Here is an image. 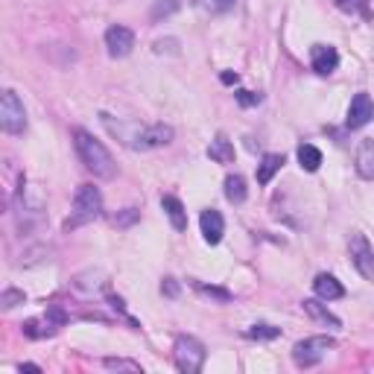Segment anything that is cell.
Wrapping results in <instances>:
<instances>
[{
  "instance_id": "cell-1",
  "label": "cell",
  "mask_w": 374,
  "mask_h": 374,
  "mask_svg": "<svg viewBox=\"0 0 374 374\" xmlns=\"http://www.w3.org/2000/svg\"><path fill=\"white\" fill-rule=\"evenodd\" d=\"M103 117V126L123 143L135 152H149V149H161L167 143H173L176 132L167 123H152V126H138V123H120L111 114H100Z\"/></svg>"
},
{
  "instance_id": "cell-2",
  "label": "cell",
  "mask_w": 374,
  "mask_h": 374,
  "mask_svg": "<svg viewBox=\"0 0 374 374\" xmlns=\"http://www.w3.org/2000/svg\"><path fill=\"white\" fill-rule=\"evenodd\" d=\"M74 149L79 155V161L88 173L97 178H114L117 176V161L114 155L106 149L103 141H97L88 129H74Z\"/></svg>"
},
{
  "instance_id": "cell-3",
  "label": "cell",
  "mask_w": 374,
  "mask_h": 374,
  "mask_svg": "<svg viewBox=\"0 0 374 374\" xmlns=\"http://www.w3.org/2000/svg\"><path fill=\"white\" fill-rule=\"evenodd\" d=\"M100 216H103V193H100V187L79 184L76 187V196H74V213H71V220L65 223V231L88 226L94 220H100Z\"/></svg>"
},
{
  "instance_id": "cell-4",
  "label": "cell",
  "mask_w": 374,
  "mask_h": 374,
  "mask_svg": "<svg viewBox=\"0 0 374 374\" xmlns=\"http://www.w3.org/2000/svg\"><path fill=\"white\" fill-rule=\"evenodd\" d=\"M205 357H208V351H205V345L196 336H187V333L176 336L173 360H176V368L181 374H199L202 365H205Z\"/></svg>"
},
{
  "instance_id": "cell-5",
  "label": "cell",
  "mask_w": 374,
  "mask_h": 374,
  "mask_svg": "<svg viewBox=\"0 0 374 374\" xmlns=\"http://www.w3.org/2000/svg\"><path fill=\"white\" fill-rule=\"evenodd\" d=\"M0 126H4L6 135H24L26 132V108L12 88H6L0 94Z\"/></svg>"
},
{
  "instance_id": "cell-6",
  "label": "cell",
  "mask_w": 374,
  "mask_h": 374,
  "mask_svg": "<svg viewBox=\"0 0 374 374\" xmlns=\"http://www.w3.org/2000/svg\"><path fill=\"white\" fill-rule=\"evenodd\" d=\"M333 345H336L333 336H307V339H301V342H295V345H293V360H295V365L310 368V365L322 363L325 354Z\"/></svg>"
},
{
  "instance_id": "cell-7",
  "label": "cell",
  "mask_w": 374,
  "mask_h": 374,
  "mask_svg": "<svg viewBox=\"0 0 374 374\" xmlns=\"http://www.w3.org/2000/svg\"><path fill=\"white\" fill-rule=\"evenodd\" d=\"M348 255H351L354 269H357L365 280H374V248H371V243L365 240V234H360V231L351 234V240H348Z\"/></svg>"
},
{
  "instance_id": "cell-8",
  "label": "cell",
  "mask_w": 374,
  "mask_h": 374,
  "mask_svg": "<svg viewBox=\"0 0 374 374\" xmlns=\"http://www.w3.org/2000/svg\"><path fill=\"white\" fill-rule=\"evenodd\" d=\"M135 47V33L129 26H123V24H111L106 29V50L111 59H126Z\"/></svg>"
},
{
  "instance_id": "cell-9",
  "label": "cell",
  "mask_w": 374,
  "mask_h": 374,
  "mask_svg": "<svg viewBox=\"0 0 374 374\" xmlns=\"http://www.w3.org/2000/svg\"><path fill=\"white\" fill-rule=\"evenodd\" d=\"M374 120V100L368 94H354L351 106H348V117H345V126L348 129H363Z\"/></svg>"
},
{
  "instance_id": "cell-10",
  "label": "cell",
  "mask_w": 374,
  "mask_h": 374,
  "mask_svg": "<svg viewBox=\"0 0 374 374\" xmlns=\"http://www.w3.org/2000/svg\"><path fill=\"white\" fill-rule=\"evenodd\" d=\"M310 65H313V71L319 76H328L339 68V53L336 47L330 44H313V50H310Z\"/></svg>"
},
{
  "instance_id": "cell-11",
  "label": "cell",
  "mask_w": 374,
  "mask_h": 374,
  "mask_svg": "<svg viewBox=\"0 0 374 374\" xmlns=\"http://www.w3.org/2000/svg\"><path fill=\"white\" fill-rule=\"evenodd\" d=\"M199 226H202V237H205L208 246H216V243L223 240V234H226V220H223V213L216 211V208L202 211Z\"/></svg>"
},
{
  "instance_id": "cell-12",
  "label": "cell",
  "mask_w": 374,
  "mask_h": 374,
  "mask_svg": "<svg viewBox=\"0 0 374 374\" xmlns=\"http://www.w3.org/2000/svg\"><path fill=\"white\" fill-rule=\"evenodd\" d=\"M354 170L363 181L374 178V138H363L354 152Z\"/></svg>"
},
{
  "instance_id": "cell-13",
  "label": "cell",
  "mask_w": 374,
  "mask_h": 374,
  "mask_svg": "<svg viewBox=\"0 0 374 374\" xmlns=\"http://www.w3.org/2000/svg\"><path fill=\"white\" fill-rule=\"evenodd\" d=\"M301 307H304V313H307L310 319H313V322H319V325H325V328H333V330H336V328H342L339 316H333V313H330V310H328L319 298H304V304H301Z\"/></svg>"
},
{
  "instance_id": "cell-14",
  "label": "cell",
  "mask_w": 374,
  "mask_h": 374,
  "mask_svg": "<svg viewBox=\"0 0 374 374\" xmlns=\"http://www.w3.org/2000/svg\"><path fill=\"white\" fill-rule=\"evenodd\" d=\"M313 290H316V295H319L322 301H333V298H342V295H345V287H342L339 280H336L333 275H328V272L316 275Z\"/></svg>"
},
{
  "instance_id": "cell-15",
  "label": "cell",
  "mask_w": 374,
  "mask_h": 374,
  "mask_svg": "<svg viewBox=\"0 0 374 374\" xmlns=\"http://www.w3.org/2000/svg\"><path fill=\"white\" fill-rule=\"evenodd\" d=\"M208 158L216 161V164H231L234 161V143L220 132L211 141V146H208Z\"/></svg>"
},
{
  "instance_id": "cell-16",
  "label": "cell",
  "mask_w": 374,
  "mask_h": 374,
  "mask_svg": "<svg viewBox=\"0 0 374 374\" xmlns=\"http://www.w3.org/2000/svg\"><path fill=\"white\" fill-rule=\"evenodd\" d=\"M161 208H164V213L170 216V223H173L176 231H184V228H187V211H184V205H181L178 196H161Z\"/></svg>"
},
{
  "instance_id": "cell-17",
  "label": "cell",
  "mask_w": 374,
  "mask_h": 374,
  "mask_svg": "<svg viewBox=\"0 0 374 374\" xmlns=\"http://www.w3.org/2000/svg\"><path fill=\"white\" fill-rule=\"evenodd\" d=\"M280 167H284V155H280V152H266L261 158V164H258V184H269Z\"/></svg>"
},
{
  "instance_id": "cell-18",
  "label": "cell",
  "mask_w": 374,
  "mask_h": 374,
  "mask_svg": "<svg viewBox=\"0 0 374 374\" xmlns=\"http://www.w3.org/2000/svg\"><path fill=\"white\" fill-rule=\"evenodd\" d=\"M246 196H248L246 178H243L240 173H231V176H226V199H228L231 205H243V202H246Z\"/></svg>"
},
{
  "instance_id": "cell-19",
  "label": "cell",
  "mask_w": 374,
  "mask_h": 374,
  "mask_svg": "<svg viewBox=\"0 0 374 374\" xmlns=\"http://www.w3.org/2000/svg\"><path fill=\"white\" fill-rule=\"evenodd\" d=\"M298 164H301V170H307V173H316V170L322 167V152H319L313 143H301V146H298Z\"/></svg>"
},
{
  "instance_id": "cell-20",
  "label": "cell",
  "mask_w": 374,
  "mask_h": 374,
  "mask_svg": "<svg viewBox=\"0 0 374 374\" xmlns=\"http://www.w3.org/2000/svg\"><path fill=\"white\" fill-rule=\"evenodd\" d=\"M176 12H178V0H155L152 9H149V21L152 24H161L164 18H170Z\"/></svg>"
},
{
  "instance_id": "cell-21",
  "label": "cell",
  "mask_w": 374,
  "mask_h": 374,
  "mask_svg": "<svg viewBox=\"0 0 374 374\" xmlns=\"http://www.w3.org/2000/svg\"><path fill=\"white\" fill-rule=\"evenodd\" d=\"M191 4L205 15H223L234 6V0H191Z\"/></svg>"
},
{
  "instance_id": "cell-22",
  "label": "cell",
  "mask_w": 374,
  "mask_h": 374,
  "mask_svg": "<svg viewBox=\"0 0 374 374\" xmlns=\"http://www.w3.org/2000/svg\"><path fill=\"white\" fill-rule=\"evenodd\" d=\"M246 336L248 339H258V342H269V339H278L280 336V328H272V325H252V328H246Z\"/></svg>"
},
{
  "instance_id": "cell-23",
  "label": "cell",
  "mask_w": 374,
  "mask_h": 374,
  "mask_svg": "<svg viewBox=\"0 0 374 374\" xmlns=\"http://www.w3.org/2000/svg\"><path fill=\"white\" fill-rule=\"evenodd\" d=\"M103 365L111 368V371H132V374H143L141 363H135V360H123V357H106Z\"/></svg>"
},
{
  "instance_id": "cell-24",
  "label": "cell",
  "mask_w": 374,
  "mask_h": 374,
  "mask_svg": "<svg viewBox=\"0 0 374 374\" xmlns=\"http://www.w3.org/2000/svg\"><path fill=\"white\" fill-rule=\"evenodd\" d=\"M336 6L342 9V12H348V15H371L368 12V0H336Z\"/></svg>"
},
{
  "instance_id": "cell-25",
  "label": "cell",
  "mask_w": 374,
  "mask_h": 374,
  "mask_svg": "<svg viewBox=\"0 0 374 374\" xmlns=\"http://www.w3.org/2000/svg\"><path fill=\"white\" fill-rule=\"evenodd\" d=\"M141 220V211L138 208H123L117 216H114V226L117 228H129V226H135Z\"/></svg>"
},
{
  "instance_id": "cell-26",
  "label": "cell",
  "mask_w": 374,
  "mask_h": 374,
  "mask_svg": "<svg viewBox=\"0 0 374 374\" xmlns=\"http://www.w3.org/2000/svg\"><path fill=\"white\" fill-rule=\"evenodd\" d=\"M193 287H196L202 295H208V298H216V301H231V293H228V290H223V287H208V284H202V280H193Z\"/></svg>"
},
{
  "instance_id": "cell-27",
  "label": "cell",
  "mask_w": 374,
  "mask_h": 374,
  "mask_svg": "<svg viewBox=\"0 0 374 374\" xmlns=\"http://www.w3.org/2000/svg\"><path fill=\"white\" fill-rule=\"evenodd\" d=\"M234 97H237V103H240L243 108H255V106L263 103V94H255V91H237Z\"/></svg>"
},
{
  "instance_id": "cell-28",
  "label": "cell",
  "mask_w": 374,
  "mask_h": 374,
  "mask_svg": "<svg viewBox=\"0 0 374 374\" xmlns=\"http://www.w3.org/2000/svg\"><path fill=\"white\" fill-rule=\"evenodd\" d=\"M18 304H24V293L21 290H4V295H0V307L4 310H12V307H18Z\"/></svg>"
},
{
  "instance_id": "cell-29",
  "label": "cell",
  "mask_w": 374,
  "mask_h": 374,
  "mask_svg": "<svg viewBox=\"0 0 374 374\" xmlns=\"http://www.w3.org/2000/svg\"><path fill=\"white\" fill-rule=\"evenodd\" d=\"M155 53H173V56H178V41H176V39L155 41Z\"/></svg>"
},
{
  "instance_id": "cell-30",
  "label": "cell",
  "mask_w": 374,
  "mask_h": 374,
  "mask_svg": "<svg viewBox=\"0 0 374 374\" xmlns=\"http://www.w3.org/2000/svg\"><path fill=\"white\" fill-rule=\"evenodd\" d=\"M108 304H111V307H114V310H117V313H120L123 319H126V322H132V319H129V313H126V307H123V298H120V295H114V293H108ZM132 325H135V322H132ZM135 328H138V325H135Z\"/></svg>"
},
{
  "instance_id": "cell-31",
  "label": "cell",
  "mask_w": 374,
  "mask_h": 374,
  "mask_svg": "<svg viewBox=\"0 0 374 374\" xmlns=\"http://www.w3.org/2000/svg\"><path fill=\"white\" fill-rule=\"evenodd\" d=\"M161 293H164L167 298H176V295H178V280H176V278H164V280H161Z\"/></svg>"
},
{
  "instance_id": "cell-32",
  "label": "cell",
  "mask_w": 374,
  "mask_h": 374,
  "mask_svg": "<svg viewBox=\"0 0 374 374\" xmlns=\"http://www.w3.org/2000/svg\"><path fill=\"white\" fill-rule=\"evenodd\" d=\"M220 79H223V85H237V82H240V76H237V74H231V71L220 74Z\"/></svg>"
},
{
  "instance_id": "cell-33",
  "label": "cell",
  "mask_w": 374,
  "mask_h": 374,
  "mask_svg": "<svg viewBox=\"0 0 374 374\" xmlns=\"http://www.w3.org/2000/svg\"><path fill=\"white\" fill-rule=\"evenodd\" d=\"M18 368H21V371H41V365H36V363H21Z\"/></svg>"
}]
</instances>
